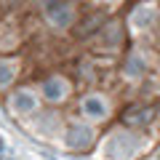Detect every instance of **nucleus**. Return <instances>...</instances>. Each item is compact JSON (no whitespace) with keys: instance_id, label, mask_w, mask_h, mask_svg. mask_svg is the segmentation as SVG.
<instances>
[{"instance_id":"obj_5","label":"nucleus","mask_w":160,"mask_h":160,"mask_svg":"<svg viewBox=\"0 0 160 160\" xmlns=\"http://www.w3.org/2000/svg\"><path fill=\"white\" fill-rule=\"evenodd\" d=\"M80 115L86 120H91V123H102V120L109 118V102L102 93H88L80 102Z\"/></svg>"},{"instance_id":"obj_10","label":"nucleus","mask_w":160,"mask_h":160,"mask_svg":"<svg viewBox=\"0 0 160 160\" xmlns=\"http://www.w3.org/2000/svg\"><path fill=\"white\" fill-rule=\"evenodd\" d=\"M16 72H19V67H16V62H11V59H0V88H8L16 80Z\"/></svg>"},{"instance_id":"obj_3","label":"nucleus","mask_w":160,"mask_h":160,"mask_svg":"<svg viewBox=\"0 0 160 160\" xmlns=\"http://www.w3.org/2000/svg\"><path fill=\"white\" fill-rule=\"evenodd\" d=\"M43 13H46L48 24L56 29H67L75 22V11L67 0H43Z\"/></svg>"},{"instance_id":"obj_4","label":"nucleus","mask_w":160,"mask_h":160,"mask_svg":"<svg viewBox=\"0 0 160 160\" xmlns=\"http://www.w3.org/2000/svg\"><path fill=\"white\" fill-rule=\"evenodd\" d=\"M69 93H72V86H69V80L62 78V75H48V78L40 83V96H43V102H48V104L67 102Z\"/></svg>"},{"instance_id":"obj_9","label":"nucleus","mask_w":160,"mask_h":160,"mask_svg":"<svg viewBox=\"0 0 160 160\" xmlns=\"http://www.w3.org/2000/svg\"><path fill=\"white\" fill-rule=\"evenodd\" d=\"M155 8H149V6H142L139 11H133V16H131V24L136 29H149L152 27V22H155Z\"/></svg>"},{"instance_id":"obj_1","label":"nucleus","mask_w":160,"mask_h":160,"mask_svg":"<svg viewBox=\"0 0 160 160\" xmlns=\"http://www.w3.org/2000/svg\"><path fill=\"white\" fill-rule=\"evenodd\" d=\"M139 149H142V139L133 131L123 128V131H115L104 142V158L107 160H131V158H136Z\"/></svg>"},{"instance_id":"obj_2","label":"nucleus","mask_w":160,"mask_h":160,"mask_svg":"<svg viewBox=\"0 0 160 160\" xmlns=\"http://www.w3.org/2000/svg\"><path fill=\"white\" fill-rule=\"evenodd\" d=\"M93 139H96V133L88 123L78 120V123H67V128H64V147L72 152H86L93 144Z\"/></svg>"},{"instance_id":"obj_8","label":"nucleus","mask_w":160,"mask_h":160,"mask_svg":"<svg viewBox=\"0 0 160 160\" xmlns=\"http://www.w3.org/2000/svg\"><path fill=\"white\" fill-rule=\"evenodd\" d=\"M123 72H126V78H131V80H139L142 75H147V59H144L139 51L128 53V59H126V67H123Z\"/></svg>"},{"instance_id":"obj_6","label":"nucleus","mask_w":160,"mask_h":160,"mask_svg":"<svg viewBox=\"0 0 160 160\" xmlns=\"http://www.w3.org/2000/svg\"><path fill=\"white\" fill-rule=\"evenodd\" d=\"M40 107V96H35L29 88H19V91H13L11 96H8V109H11L13 115H32L38 112Z\"/></svg>"},{"instance_id":"obj_7","label":"nucleus","mask_w":160,"mask_h":160,"mask_svg":"<svg viewBox=\"0 0 160 160\" xmlns=\"http://www.w3.org/2000/svg\"><path fill=\"white\" fill-rule=\"evenodd\" d=\"M152 118H155V107H149V104H131L128 109H123V126L131 131L149 126Z\"/></svg>"}]
</instances>
